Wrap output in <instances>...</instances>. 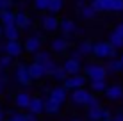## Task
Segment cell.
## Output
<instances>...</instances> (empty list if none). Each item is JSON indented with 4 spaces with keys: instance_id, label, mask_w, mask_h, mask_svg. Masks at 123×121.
Segmentation results:
<instances>
[{
    "instance_id": "cell-8",
    "label": "cell",
    "mask_w": 123,
    "mask_h": 121,
    "mask_svg": "<svg viewBox=\"0 0 123 121\" xmlns=\"http://www.w3.org/2000/svg\"><path fill=\"white\" fill-rule=\"evenodd\" d=\"M14 25L20 29V30H29L32 23H31V18H29L27 12L18 11V12H14Z\"/></svg>"
},
{
    "instance_id": "cell-16",
    "label": "cell",
    "mask_w": 123,
    "mask_h": 121,
    "mask_svg": "<svg viewBox=\"0 0 123 121\" xmlns=\"http://www.w3.org/2000/svg\"><path fill=\"white\" fill-rule=\"evenodd\" d=\"M27 110L31 112V114H34V116L45 112V102H43V98H39V96H37V98H32L31 103H29V107H27Z\"/></svg>"
},
{
    "instance_id": "cell-37",
    "label": "cell",
    "mask_w": 123,
    "mask_h": 121,
    "mask_svg": "<svg viewBox=\"0 0 123 121\" xmlns=\"http://www.w3.org/2000/svg\"><path fill=\"white\" fill-rule=\"evenodd\" d=\"M11 7H12V0H0V11L11 9Z\"/></svg>"
},
{
    "instance_id": "cell-51",
    "label": "cell",
    "mask_w": 123,
    "mask_h": 121,
    "mask_svg": "<svg viewBox=\"0 0 123 121\" xmlns=\"http://www.w3.org/2000/svg\"><path fill=\"white\" fill-rule=\"evenodd\" d=\"M121 73H123V69H121Z\"/></svg>"
},
{
    "instance_id": "cell-7",
    "label": "cell",
    "mask_w": 123,
    "mask_h": 121,
    "mask_svg": "<svg viewBox=\"0 0 123 121\" xmlns=\"http://www.w3.org/2000/svg\"><path fill=\"white\" fill-rule=\"evenodd\" d=\"M91 94L87 89H84V87H80V89H73V93H71V102L77 103V105H86L87 102H89Z\"/></svg>"
},
{
    "instance_id": "cell-22",
    "label": "cell",
    "mask_w": 123,
    "mask_h": 121,
    "mask_svg": "<svg viewBox=\"0 0 123 121\" xmlns=\"http://www.w3.org/2000/svg\"><path fill=\"white\" fill-rule=\"evenodd\" d=\"M45 112L46 114H59V110H61V105H59L57 102H54V100L50 98H45Z\"/></svg>"
},
{
    "instance_id": "cell-3",
    "label": "cell",
    "mask_w": 123,
    "mask_h": 121,
    "mask_svg": "<svg viewBox=\"0 0 123 121\" xmlns=\"http://www.w3.org/2000/svg\"><path fill=\"white\" fill-rule=\"evenodd\" d=\"M86 82H87V78H86V75H71V77H68L64 82H62V87H64L66 91H73V89H80V87H84L86 86Z\"/></svg>"
},
{
    "instance_id": "cell-30",
    "label": "cell",
    "mask_w": 123,
    "mask_h": 121,
    "mask_svg": "<svg viewBox=\"0 0 123 121\" xmlns=\"http://www.w3.org/2000/svg\"><path fill=\"white\" fill-rule=\"evenodd\" d=\"M80 14H82V18H86V20H89V18H93V16L96 14V11L93 9L91 6H84L82 9H80Z\"/></svg>"
},
{
    "instance_id": "cell-25",
    "label": "cell",
    "mask_w": 123,
    "mask_h": 121,
    "mask_svg": "<svg viewBox=\"0 0 123 121\" xmlns=\"http://www.w3.org/2000/svg\"><path fill=\"white\" fill-rule=\"evenodd\" d=\"M52 59V55H50V52H46V50H39V52L34 53V62H37V64H45V62H48Z\"/></svg>"
},
{
    "instance_id": "cell-41",
    "label": "cell",
    "mask_w": 123,
    "mask_h": 121,
    "mask_svg": "<svg viewBox=\"0 0 123 121\" xmlns=\"http://www.w3.org/2000/svg\"><path fill=\"white\" fill-rule=\"evenodd\" d=\"M112 119H114V121H123V112H116Z\"/></svg>"
},
{
    "instance_id": "cell-50",
    "label": "cell",
    "mask_w": 123,
    "mask_h": 121,
    "mask_svg": "<svg viewBox=\"0 0 123 121\" xmlns=\"http://www.w3.org/2000/svg\"><path fill=\"white\" fill-rule=\"evenodd\" d=\"M4 121H11V119H4Z\"/></svg>"
},
{
    "instance_id": "cell-28",
    "label": "cell",
    "mask_w": 123,
    "mask_h": 121,
    "mask_svg": "<svg viewBox=\"0 0 123 121\" xmlns=\"http://www.w3.org/2000/svg\"><path fill=\"white\" fill-rule=\"evenodd\" d=\"M91 91L93 93H104L105 89H107V84H105V80H91Z\"/></svg>"
},
{
    "instance_id": "cell-48",
    "label": "cell",
    "mask_w": 123,
    "mask_h": 121,
    "mask_svg": "<svg viewBox=\"0 0 123 121\" xmlns=\"http://www.w3.org/2000/svg\"><path fill=\"white\" fill-rule=\"evenodd\" d=\"M104 121H114V119H112V118H109V119H104Z\"/></svg>"
},
{
    "instance_id": "cell-18",
    "label": "cell",
    "mask_w": 123,
    "mask_h": 121,
    "mask_svg": "<svg viewBox=\"0 0 123 121\" xmlns=\"http://www.w3.org/2000/svg\"><path fill=\"white\" fill-rule=\"evenodd\" d=\"M31 100H32L31 94H29V93H25V91H22V93H18V94H16L14 103H16V107H18V109H27V107H29V103H31Z\"/></svg>"
},
{
    "instance_id": "cell-36",
    "label": "cell",
    "mask_w": 123,
    "mask_h": 121,
    "mask_svg": "<svg viewBox=\"0 0 123 121\" xmlns=\"http://www.w3.org/2000/svg\"><path fill=\"white\" fill-rule=\"evenodd\" d=\"M9 119L11 121H25V114H20V112H9Z\"/></svg>"
},
{
    "instance_id": "cell-21",
    "label": "cell",
    "mask_w": 123,
    "mask_h": 121,
    "mask_svg": "<svg viewBox=\"0 0 123 121\" xmlns=\"http://www.w3.org/2000/svg\"><path fill=\"white\" fill-rule=\"evenodd\" d=\"M111 4H112V0H91L89 6L96 12H102V11H111Z\"/></svg>"
},
{
    "instance_id": "cell-43",
    "label": "cell",
    "mask_w": 123,
    "mask_h": 121,
    "mask_svg": "<svg viewBox=\"0 0 123 121\" xmlns=\"http://www.w3.org/2000/svg\"><path fill=\"white\" fill-rule=\"evenodd\" d=\"M0 52H6V43H0Z\"/></svg>"
},
{
    "instance_id": "cell-35",
    "label": "cell",
    "mask_w": 123,
    "mask_h": 121,
    "mask_svg": "<svg viewBox=\"0 0 123 121\" xmlns=\"http://www.w3.org/2000/svg\"><path fill=\"white\" fill-rule=\"evenodd\" d=\"M86 107L87 109H93V107H100V100L95 96V94H91V98H89V102L86 103Z\"/></svg>"
},
{
    "instance_id": "cell-42",
    "label": "cell",
    "mask_w": 123,
    "mask_h": 121,
    "mask_svg": "<svg viewBox=\"0 0 123 121\" xmlns=\"http://www.w3.org/2000/svg\"><path fill=\"white\" fill-rule=\"evenodd\" d=\"M84 6H86V4H84V0H79V2H77V7H79V11H80V9H82V7H84Z\"/></svg>"
},
{
    "instance_id": "cell-24",
    "label": "cell",
    "mask_w": 123,
    "mask_h": 121,
    "mask_svg": "<svg viewBox=\"0 0 123 121\" xmlns=\"http://www.w3.org/2000/svg\"><path fill=\"white\" fill-rule=\"evenodd\" d=\"M109 45H111L112 48H123V37L120 36V34H116V32H111V34H109Z\"/></svg>"
},
{
    "instance_id": "cell-31",
    "label": "cell",
    "mask_w": 123,
    "mask_h": 121,
    "mask_svg": "<svg viewBox=\"0 0 123 121\" xmlns=\"http://www.w3.org/2000/svg\"><path fill=\"white\" fill-rule=\"evenodd\" d=\"M43 68H45V73L46 75H52L54 71H55V68H57V62L54 59H50L48 62H45V64H43Z\"/></svg>"
},
{
    "instance_id": "cell-40",
    "label": "cell",
    "mask_w": 123,
    "mask_h": 121,
    "mask_svg": "<svg viewBox=\"0 0 123 121\" xmlns=\"http://www.w3.org/2000/svg\"><path fill=\"white\" fill-rule=\"evenodd\" d=\"M25 121H37V118L34 114H31V112H29V114H25Z\"/></svg>"
},
{
    "instance_id": "cell-29",
    "label": "cell",
    "mask_w": 123,
    "mask_h": 121,
    "mask_svg": "<svg viewBox=\"0 0 123 121\" xmlns=\"http://www.w3.org/2000/svg\"><path fill=\"white\" fill-rule=\"evenodd\" d=\"M50 77L54 78V80H59V82H64L66 78H68V75H66V71L62 69V66H57L55 68V71H54Z\"/></svg>"
},
{
    "instance_id": "cell-13",
    "label": "cell",
    "mask_w": 123,
    "mask_h": 121,
    "mask_svg": "<svg viewBox=\"0 0 123 121\" xmlns=\"http://www.w3.org/2000/svg\"><path fill=\"white\" fill-rule=\"evenodd\" d=\"M41 25H43L45 30L54 32V30L59 29V20L55 18V14H48V16H43V18H41Z\"/></svg>"
},
{
    "instance_id": "cell-44",
    "label": "cell",
    "mask_w": 123,
    "mask_h": 121,
    "mask_svg": "<svg viewBox=\"0 0 123 121\" xmlns=\"http://www.w3.org/2000/svg\"><path fill=\"white\" fill-rule=\"evenodd\" d=\"M4 87H6V84H4V82H0V94L4 93Z\"/></svg>"
},
{
    "instance_id": "cell-34",
    "label": "cell",
    "mask_w": 123,
    "mask_h": 121,
    "mask_svg": "<svg viewBox=\"0 0 123 121\" xmlns=\"http://www.w3.org/2000/svg\"><path fill=\"white\" fill-rule=\"evenodd\" d=\"M111 11H112V12H121V11H123V0H112Z\"/></svg>"
},
{
    "instance_id": "cell-23",
    "label": "cell",
    "mask_w": 123,
    "mask_h": 121,
    "mask_svg": "<svg viewBox=\"0 0 123 121\" xmlns=\"http://www.w3.org/2000/svg\"><path fill=\"white\" fill-rule=\"evenodd\" d=\"M105 69H107V73H121L123 62L120 59H111L107 62V66H105Z\"/></svg>"
},
{
    "instance_id": "cell-4",
    "label": "cell",
    "mask_w": 123,
    "mask_h": 121,
    "mask_svg": "<svg viewBox=\"0 0 123 121\" xmlns=\"http://www.w3.org/2000/svg\"><path fill=\"white\" fill-rule=\"evenodd\" d=\"M14 78H16V82H18L20 86H31L32 84V78H31V75H29V69H27V66H25L23 62L16 66Z\"/></svg>"
},
{
    "instance_id": "cell-33",
    "label": "cell",
    "mask_w": 123,
    "mask_h": 121,
    "mask_svg": "<svg viewBox=\"0 0 123 121\" xmlns=\"http://www.w3.org/2000/svg\"><path fill=\"white\" fill-rule=\"evenodd\" d=\"M34 7L37 11H48V0H34Z\"/></svg>"
},
{
    "instance_id": "cell-27",
    "label": "cell",
    "mask_w": 123,
    "mask_h": 121,
    "mask_svg": "<svg viewBox=\"0 0 123 121\" xmlns=\"http://www.w3.org/2000/svg\"><path fill=\"white\" fill-rule=\"evenodd\" d=\"M64 6V0H48V11L50 14H57Z\"/></svg>"
},
{
    "instance_id": "cell-45",
    "label": "cell",
    "mask_w": 123,
    "mask_h": 121,
    "mask_svg": "<svg viewBox=\"0 0 123 121\" xmlns=\"http://www.w3.org/2000/svg\"><path fill=\"white\" fill-rule=\"evenodd\" d=\"M0 37H4V27L0 25Z\"/></svg>"
},
{
    "instance_id": "cell-49",
    "label": "cell",
    "mask_w": 123,
    "mask_h": 121,
    "mask_svg": "<svg viewBox=\"0 0 123 121\" xmlns=\"http://www.w3.org/2000/svg\"><path fill=\"white\" fill-rule=\"evenodd\" d=\"M120 61H121V62H123V53H121V57H120Z\"/></svg>"
},
{
    "instance_id": "cell-2",
    "label": "cell",
    "mask_w": 123,
    "mask_h": 121,
    "mask_svg": "<svg viewBox=\"0 0 123 121\" xmlns=\"http://www.w3.org/2000/svg\"><path fill=\"white\" fill-rule=\"evenodd\" d=\"M84 75H86V78H91V80H105V78H107V69L102 64L89 62V64H86V68H84Z\"/></svg>"
},
{
    "instance_id": "cell-46",
    "label": "cell",
    "mask_w": 123,
    "mask_h": 121,
    "mask_svg": "<svg viewBox=\"0 0 123 121\" xmlns=\"http://www.w3.org/2000/svg\"><path fill=\"white\" fill-rule=\"evenodd\" d=\"M0 121H4V112L0 110Z\"/></svg>"
},
{
    "instance_id": "cell-19",
    "label": "cell",
    "mask_w": 123,
    "mask_h": 121,
    "mask_svg": "<svg viewBox=\"0 0 123 121\" xmlns=\"http://www.w3.org/2000/svg\"><path fill=\"white\" fill-rule=\"evenodd\" d=\"M4 37H6L7 41H18L20 29L16 27V25H7V27H4Z\"/></svg>"
},
{
    "instance_id": "cell-26",
    "label": "cell",
    "mask_w": 123,
    "mask_h": 121,
    "mask_svg": "<svg viewBox=\"0 0 123 121\" xmlns=\"http://www.w3.org/2000/svg\"><path fill=\"white\" fill-rule=\"evenodd\" d=\"M77 50L80 52V55H82V57L91 55V53H93V43H91V41H82V43L79 45Z\"/></svg>"
},
{
    "instance_id": "cell-39",
    "label": "cell",
    "mask_w": 123,
    "mask_h": 121,
    "mask_svg": "<svg viewBox=\"0 0 123 121\" xmlns=\"http://www.w3.org/2000/svg\"><path fill=\"white\" fill-rule=\"evenodd\" d=\"M71 59H75V61H80V59H82V55H80L79 50H75V52L71 53Z\"/></svg>"
},
{
    "instance_id": "cell-5",
    "label": "cell",
    "mask_w": 123,
    "mask_h": 121,
    "mask_svg": "<svg viewBox=\"0 0 123 121\" xmlns=\"http://www.w3.org/2000/svg\"><path fill=\"white\" fill-rule=\"evenodd\" d=\"M41 45H43V39L39 37V34H32V36H29L27 39H25L23 48H25V52H29V53L34 55L36 52L41 50Z\"/></svg>"
},
{
    "instance_id": "cell-6",
    "label": "cell",
    "mask_w": 123,
    "mask_h": 121,
    "mask_svg": "<svg viewBox=\"0 0 123 121\" xmlns=\"http://www.w3.org/2000/svg\"><path fill=\"white\" fill-rule=\"evenodd\" d=\"M111 118V112H109L105 107H93V109L87 110V119L91 121H104V119H109Z\"/></svg>"
},
{
    "instance_id": "cell-17",
    "label": "cell",
    "mask_w": 123,
    "mask_h": 121,
    "mask_svg": "<svg viewBox=\"0 0 123 121\" xmlns=\"http://www.w3.org/2000/svg\"><path fill=\"white\" fill-rule=\"evenodd\" d=\"M59 29H61V32L64 36H70V34H73V32L77 30V25H75L73 20L64 18V20H59Z\"/></svg>"
},
{
    "instance_id": "cell-12",
    "label": "cell",
    "mask_w": 123,
    "mask_h": 121,
    "mask_svg": "<svg viewBox=\"0 0 123 121\" xmlns=\"http://www.w3.org/2000/svg\"><path fill=\"white\" fill-rule=\"evenodd\" d=\"M27 69H29V75H31L32 80H39V78H43L46 75L43 64H37V62H31V64L27 66Z\"/></svg>"
},
{
    "instance_id": "cell-9",
    "label": "cell",
    "mask_w": 123,
    "mask_h": 121,
    "mask_svg": "<svg viewBox=\"0 0 123 121\" xmlns=\"http://www.w3.org/2000/svg\"><path fill=\"white\" fill-rule=\"evenodd\" d=\"M105 98L111 100V102H116V100H123V87L120 84H114V86H107V89L104 91Z\"/></svg>"
},
{
    "instance_id": "cell-38",
    "label": "cell",
    "mask_w": 123,
    "mask_h": 121,
    "mask_svg": "<svg viewBox=\"0 0 123 121\" xmlns=\"http://www.w3.org/2000/svg\"><path fill=\"white\" fill-rule=\"evenodd\" d=\"M114 32H116V34H120V36L123 37V22H121L120 25H118V27H116V29H114Z\"/></svg>"
},
{
    "instance_id": "cell-11",
    "label": "cell",
    "mask_w": 123,
    "mask_h": 121,
    "mask_svg": "<svg viewBox=\"0 0 123 121\" xmlns=\"http://www.w3.org/2000/svg\"><path fill=\"white\" fill-rule=\"evenodd\" d=\"M48 98L54 100V102H57L59 105H62V103L66 102V98H68V91H66L62 86H61V87H54V89L50 91Z\"/></svg>"
},
{
    "instance_id": "cell-14",
    "label": "cell",
    "mask_w": 123,
    "mask_h": 121,
    "mask_svg": "<svg viewBox=\"0 0 123 121\" xmlns=\"http://www.w3.org/2000/svg\"><path fill=\"white\" fill-rule=\"evenodd\" d=\"M50 50H52V52H55V53H64L66 50H68V39H66L64 36L55 37V39L50 43Z\"/></svg>"
},
{
    "instance_id": "cell-15",
    "label": "cell",
    "mask_w": 123,
    "mask_h": 121,
    "mask_svg": "<svg viewBox=\"0 0 123 121\" xmlns=\"http://www.w3.org/2000/svg\"><path fill=\"white\" fill-rule=\"evenodd\" d=\"M62 69L66 71L68 77H71V75H77L80 71V61H75V59H66L64 64H62Z\"/></svg>"
},
{
    "instance_id": "cell-20",
    "label": "cell",
    "mask_w": 123,
    "mask_h": 121,
    "mask_svg": "<svg viewBox=\"0 0 123 121\" xmlns=\"http://www.w3.org/2000/svg\"><path fill=\"white\" fill-rule=\"evenodd\" d=\"M0 25L7 27V25H14V12L11 9H4L0 11Z\"/></svg>"
},
{
    "instance_id": "cell-47",
    "label": "cell",
    "mask_w": 123,
    "mask_h": 121,
    "mask_svg": "<svg viewBox=\"0 0 123 121\" xmlns=\"http://www.w3.org/2000/svg\"><path fill=\"white\" fill-rule=\"evenodd\" d=\"M71 121H82V119H80V118H73V119H71Z\"/></svg>"
},
{
    "instance_id": "cell-1",
    "label": "cell",
    "mask_w": 123,
    "mask_h": 121,
    "mask_svg": "<svg viewBox=\"0 0 123 121\" xmlns=\"http://www.w3.org/2000/svg\"><path fill=\"white\" fill-rule=\"evenodd\" d=\"M93 55L96 59H116V48H112L109 41H100L93 45Z\"/></svg>"
},
{
    "instance_id": "cell-10",
    "label": "cell",
    "mask_w": 123,
    "mask_h": 121,
    "mask_svg": "<svg viewBox=\"0 0 123 121\" xmlns=\"http://www.w3.org/2000/svg\"><path fill=\"white\" fill-rule=\"evenodd\" d=\"M22 52H23V46H22V43L20 41H7L6 43V53L9 57H20L22 55Z\"/></svg>"
},
{
    "instance_id": "cell-32",
    "label": "cell",
    "mask_w": 123,
    "mask_h": 121,
    "mask_svg": "<svg viewBox=\"0 0 123 121\" xmlns=\"http://www.w3.org/2000/svg\"><path fill=\"white\" fill-rule=\"evenodd\" d=\"M11 64H12V57H9L7 53L0 57V69H7V68H11Z\"/></svg>"
}]
</instances>
